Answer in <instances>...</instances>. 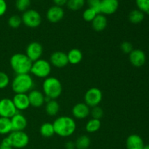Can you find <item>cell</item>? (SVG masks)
Listing matches in <instances>:
<instances>
[{"instance_id": "6da1fadb", "label": "cell", "mask_w": 149, "mask_h": 149, "mask_svg": "<svg viewBox=\"0 0 149 149\" xmlns=\"http://www.w3.org/2000/svg\"><path fill=\"white\" fill-rule=\"evenodd\" d=\"M52 125L55 134L63 138H67L72 135L77 129V124L74 119L67 116L58 117Z\"/></svg>"}, {"instance_id": "7a4b0ae2", "label": "cell", "mask_w": 149, "mask_h": 149, "mask_svg": "<svg viewBox=\"0 0 149 149\" xmlns=\"http://www.w3.org/2000/svg\"><path fill=\"white\" fill-rule=\"evenodd\" d=\"M10 66L17 74H29L31 71L32 62L26 54L15 53L10 58Z\"/></svg>"}, {"instance_id": "3957f363", "label": "cell", "mask_w": 149, "mask_h": 149, "mask_svg": "<svg viewBox=\"0 0 149 149\" xmlns=\"http://www.w3.org/2000/svg\"><path fill=\"white\" fill-rule=\"evenodd\" d=\"M34 83L31 76L29 74H17L12 81V90L15 94L17 93H29L33 89Z\"/></svg>"}, {"instance_id": "277c9868", "label": "cell", "mask_w": 149, "mask_h": 149, "mask_svg": "<svg viewBox=\"0 0 149 149\" xmlns=\"http://www.w3.org/2000/svg\"><path fill=\"white\" fill-rule=\"evenodd\" d=\"M42 89L44 95L51 100H56L63 92L61 81L53 77H48L45 79L42 84Z\"/></svg>"}, {"instance_id": "5b68a950", "label": "cell", "mask_w": 149, "mask_h": 149, "mask_svg": "<svg viewBox=\"0 0 149 149\" xmlns=\"http://www.w3.org/2000/svg\"><path fill=\"white\" fill-rule=\"evenodd\" d=\"M52 68L49 61L44 59H39L32 63L30 72L38 78L46 79L50 74Z\"/></svg>"}, {"instance_id": "8992f818", "label": "cell", "mask_w": 149, "mask_h": 149, "mask_svg": "<svg viewBox=\"0 0 149 149\" xmlns=\"http://www.w3.org/2000/svg\"><path fill=\"white\" fill-rule=\"evenodd\" d=\"M13 148H23L29 143V137L24 131H13L7 136Z\"/></svg>"}, {"instance_id": "52a82bcc", "label": "cell", "mask_w": 149, "mask_h": 149, "mask_svg": "<svg viewBox=\"0 0 149 149\" xmlns=\"http://www.w3.org/2000/svg\"><path fill=\"white\" fill-rule=\"evenodd\" d=\"M22 23L26 26L35 29L42 23V17L39 12L35 10H28L22 15Z\"/></svg>"}, {"instance_id": "ba28073f", "label": "cell", "mask_w": 149, "mask_h": 149, "mask_svg": "<svg viewBox=\"0 0 149 149\" xmlns=\"http://www.w3.org/2000/svg\"><path fill=\"white\" fill-rule=\"evenodd\" d=\"M103 100V93L97 87H91L84 95V103L89 107L97 106Z\"/></svg>"}, {"instance_id": "9c48e42d", "label": "cell", "mask_w": 149, "mask_h": 149, "mask_svg": "<svg viewBox=\"0 0 149 149\" xmlns=\"http://www.w3.org/2000/svg\"><path fill=\"white\" fill-rule=\"evenodd\" d=\"M17 113V110L13 103V100L7 97L0 100V117L11 119Z\"/></svg>"}, {"instance_id": "30bf717a", "label": "cell", "mask_w": 149, "mask_h": 149, "mask_svg": "<svg viewBox=\"0 0 149 149\" xmlns=\"http://www.w3.org/2000/svg\"><path fill=\"white\" fill-rule=\"evenodd\" d=\"M43 53V47L39 42H32L29 44L26 49V55L32 61L40 59Z\"/></svg>"}, {"instance_id": "8fae6325", "label": "cell", "mask_w": 149, "mask_h": 149, "mask_svg": "<svg viewBox=\"0 0 149 149\" xmlns=\"http://www.w3.org/2000/svg\"><path fill=\"white\" fill-rule=\"evenodd\" d=\"M49 63L57 68H63L68 64L67 54L61 51H55L50 55Z\"/></svg>"}, {"instance_id": "7c38bea8", "label": "cell", "mask_w": 149, "mask_h": 149, "mask_svg": "<svg viewBox=\"0 0 149 149\" xmlns=\"http://www.w3.org/2000/svg\"><path fill=\"white\" fill-rule=\"evenodd\" d=\"M129 60L133 66L141 67L146 63V55L141 49H135L129 54Z\"/></svg>"}, {"instance_id": "4fadbf2b", "label": "cell", "mask_w": 149, "mask_h": 149, "mask_svg": "<svg viewBox=\"0 0 149 149\" xmlns=\"http://www.w3.org/2000/svg\"><path fill=\"white\" fill-rule=\"evenodd\" d=\"M64 10L62 7L52 6L47 12V19L52 23H56L61 21L64 17Z\"/></svg>"}, {"instance_id": "5bb4252c", "label": "cell", "mask_w": 149, "mask_h": 149, "mask_svg": "<svg viewBox=\"0 0 149 149\" xmlns=\"http://www.w3.org/2000/svg\"><path fill=\"white\" fill-rule=\"evenodd\" d=\"M30 106L35 108L41 107L45 102V95L37 90H32L28 94Z\"/></svg>"}, {"instance_id": "9a60e30c", "label": "cell", "mask_w": 149, "mask_h": 149, "mask_svg": "<svg viewBox=\"0 0 149 149\" xmlns=\"http://www.w3.org/2000/svg\"><path fill=\"white\" fill-rule=\"evenodd\" d=\"M119 8V0H101L100 14L112 15Z\"/></svg>"}, {"instance_id": "2e32d148", "label": "cell", "mask_w": 149, "mask_h": 149, "mask_svg": "<svg viewBox=\"0 0 149 149\" xmlns=\"http://www.w3.org/2000/svg\"><path fill=\"white\" fill-rule=\"evenodd\" d=\"M90 114V109L85 103H78L73 107L72 115L78 119L87 118Z\"/></svg>"}, {"instance_id": "e0dca14e", "label": "cell", "mask_w": 149, "mask_h": 149, "mask_svg": "<svg viewBox=\"0 0 149 149\" xmlns=\"http://www.w3.org/2000/svg\"><path fill=\"white\" fill-rule=\"evenodd\" d=\"M13 131H23L28 125V121L23 114L17 113L10 119Z\"/></svg>"}, {"instance_id": "ac0fdd59", "label": "cell", "mask_w": 149, "mask_h": 149, "mask_svg": "<svg viewBox=\"0 0 149 149\" xmlns=\"http://www.w3.org/2000/svg\"><path fill=\"white\" fill-rule=\"evenodd\" d=\"M13 102L17 110H26L30 106L29 97L26 93H17L13 98Z\"/></svg>"}, {"instance_id": "d6986e66", "label": "cell", "mask_w": 149, "mask_h": 149, "mask_svg": "<svg viewBox=\"0 0 149 149\" xmlns=\"http://www.w3.org/2000/svg\"><path fill=\"white\" fill-rule=\"evenodd\" d=\"M144 146L143 140L137 134L129 135L126 140L127 149H143Z\"/></svg>"}, {"instance_id": "ffe728a7", "label": "cell", "mask_w": 149, "mask_h": 149, "mask_svg": "<svg viewBox=\"0 0 149 149\" xmlns=\"http://www.w3.org/2000/svg\"><path fill=\"white\" fill-rule=\"evenodd\" d=\"M108 21L106 16L103 14H97L92 21V26L95 31H102L107 27Z\"/></svg>"}, {"instance_id": "44dd1931", "label": "cell", "mask_w": 149, "mask_h": 149, "mask_svg": "<svg viewBox=\"0 0 149 149\" xmlns=\"http://www.w3.org/2000/svg\"><path fill=\"white\" fill-rule=\"evenodd\" d=\"M67 57H68V63H71L72 65H77L82 61L83 54L80 49L74 48L67 53Z\"/></svg>"}, {"instance_id": "7402d4cb", "label": "cell", "mask_w": 149, "mask_h": 149, "mask_svg": "<svg viewBox=\"0 0 149 149\" xmlns=\"http://www.w3.org/2000/svg\"><path fill=\"white\" fill-rule=\"evenodd\" d=\"M60 111V105L56 100H50L46 103L45 111L50 116H56Z\"/></svg>"}, {"instance_id": "603a6c76", "label": "cell", "mask_w": 149, "mask_h": 149, "mask_svg": "<svg viewBox=\"0 0 149 149\" xmlns=\"http://www.w3.org/2000/svg\"><path fill=\"white\" fill-rule=\"evenodd\" d=\"M39 132L44 138H51L55 134L53 125L49 122H45L41 125L39 128Z\"/></svg>"}, {"instance_id": "cb8c5ba5", "label": "cell", "mask_w": 149, "mask_h": 149, "mask_svg": "<svg viewBox=\"0 0 149 149\" xmlns=\"http://www.w3.org/2000/svg\"><path fill=\"white\" fill-rule=\"evenodd\" d=\"M11 132H13V128L10 119L0 117V135H7Z\"/></svg>"}, {"instance_id": "d4e9b609", "label": "cell", "mask_w": 149, "mask_h": 149, "mask_svg": "<svg viewBox=\"0 0 149 149\" xmlns=\"http://www.w3.org/2000/svg\"><path fill=\"white\" fill-rule=\"evenodd\" d=\"M144 17H145V14L138 9V10H132L130 13L128 18L130 22L132 24H139L144 20Z\"/></svg>"}, {"instance_id": "484cf974", "label": "cell", "mask_w": 149, "mask_h": 149, "mask_svg": "<svg viewBox=\"0 0 149 149\" xmlns=\"http://www.w3.org/2000/svg\"><path fill=\"white\" fill-rule=\"evenodd\" d=\"M100 127H101V122H100V119H96L93 118L86 124L85 129L87 132L94 133V132H97L100 130Z\"/></svg>"}, {"instance_id": "4316f807", "label": "cell", "mask_w": 149, "mask_h": 149, "mask_svg": "<svg viewBox=\"0 0 149 149\" xmlns=\"http://www.w3.org/2000/svg\"><path fill=\"white\" fill-rule=\"evenodd\" d=\"M90 138L87 135H81L76 141L75 147L77 149H88L90 146Z\"/></svg>"}, {"instance_id": "83f0119b", "label": "cell", "mask_w": 149, "mask_h": 149, "mask_svg": "<svg viewBox=\"0 0 149 149\" xmlns=\"http://www.w3.org/2000/svg\"><path fill=\"white\" fill-rule=\"evenodd\" d=\"M85 4V0H68L67 6L68 9L72 11H77L79 10L84 7Z\"/></svg>"}, {"instance_id": "f1b7e54d", "label": "cell", "mask_w": 149, "mask_h": 149, "mask_svg": "<svg viewBox=\"0 0 149 149\" xmlns=\"http://www.w3.org/2000/svg\"><path fill=\"white\" fill-rule=\"evenodd\" d=\"M22 23V19L20 16L17 15H12L10 18L8 19V25L10 27L13 29H17L20 27Z\"/></svg>"}, {"instance_id": "f546056e", "label": "cell", "mask_w": 149, "mask_h": 149, "mask_svg": "<svg viewBox=\"0 0 149 149\" xmlns=\"http://www.w3.org/2000/svg\"><path fill=\"white\" fill-rule=\"evenodd\" d=\"M31 5V0H16L15 7L18 11L23 12L28 10Z\"/></svg>"}, {"instance_id": "4dcf8cb0", "label": "cell", "mask_w": 149, "mask_h": 149, "mask_svg": "<svg viewBox=\"0 0 149 149\" xmlns=\"http://www.w3.org/2000/svg\"><path fill=\"white\" fill-rule=\"evenodd\" d=\"M97 15V13L94 10L91 8H87L84 11L82 14L83 19H84L85 21L87 22H92L94 20L95 17H96V15Z\"/></svg>"}, {"instance_id": "1f68e13d", "label": "cell", "mask_w": 149, "mask_h": 149, "mask_svg": "<svg viewBox=\"0 0 149 149\" xmlns=\"http://www.w3.org/2000/svg\"><path fill=\"white\" fill-rule=\"evenodd\" d=\"M135 1L138 10L144 14H149V0H136Z\"/></svg>"}, {"instance_id": "d6a6232c", "label": "cell", "mask_w": 149, "mask_h": 149, "mask_svg": "<svg viewBox=\"0 0 149 149\" xmlns=\"http://www.w3.org/2000/svg\"><path fill=\"white\" fill-rule=\"evenodd\" d=\"M10 84V78L6 73L0 71V90L6 88Z\"/></svg>"}, {"instance_id": "836d02e7", "label": "cell", "mask_w": 149, "mask_h": 149, "mask_svg": "<svg viewBox=\"0 0 149 149\" xmlns=\"http://www.w3.org/2000/svg\"><path fill=\"white\" fill-rule=\"evenodd\" d=\"M90 114L92 115L93 119H100L103 116V110L100 106H95L90 110Z\"/></svg>"}, {"instance_id": "e575fe53", "label": "cell", "mask_w": 149, "mask_h": 149, "mask_svg": "<svg viewBox=\"0 0 149 149\" xmlns=\"http://www.w3.org/2000/svg\"><path fill=\"white\" fill-rule=\"evenodd\" d=\"M100 3L101 0H87L89 8L94 10L97 14H100Z\"/></svg>"}, {"instance_id": "d590c367", "label": "cell", "mask_w": 149, "mask_h": 149, "mask_svg": "<svg viewBox=\"0 0 149 149\" xmlns=\"http://www.w3.org/2000/svg\"><path fill=\"white\" fill-rule=\"evenodd\" d=\"M120 48L122 52L125 54H130L133 50V45L129 42H123L120 45Z\"/></svg>"}, {"instance_id": "8d00e7d4", "label": "cell", "mask_w": 149, "mask_h": 149, "mask_svg": "<svg viewBox=\"0 0 149 149\" xmlns=\"http://www.w3.org/2000/svg\"><path fill=\"white\" fill-rule=\"evenodd\" d=\"M0 149H13L7 137L4 138L1 141V144H0Z\"/></svg>"}, {"instance_id": "74e56055", "label": "cell", "mask_w": 149, "mask_h": 149, "mask_svg": "<svg viewBox=\"0 0 149 149\" xmlns=\"http://www.w3.org/2000/svg\"><path fill=\"white\" fill-rule=\"evenodd\" d=\"M7 9V5L5 0H0V17L5 14Z\"/></svg>"}, {"instance_id": "f35d334b", "label": "cell", "mask_w": 149, "mask_h": 149, "mask_svg": "<svg viewBox=\"0 0 149 149\" xmlns=\"http://www.w3.org/2000/svg\"><path fill=\"white\" fill-rule=\"evenodd\" d=\"M67 1H68V0H53V2L55 4V5L61 7H62L63 6L66 4Z\"/></svg>"}, {"instance_id": "ab89813d", "label": "cell", "mask_w": 149, "mask_h": 149, "mask_svg": "<svg viewBox=\"0 0 149 149\" xmlns=\"http://www.w3.org/2000/svg\"><path fill=\"white\" fill-rule=\"evenodd\" d=\"M65 148H75V143L72 141H68L65 143Z\"/></svg>"}, {"instance_id": "60d3db41", "label": "cell", "mask_w": 149, "mask_h": 149, "mask_svg": "<svg viewBox=\"0 0 149 149\" xmlns=\"http://www.w3.org/2000/svg\"><path fill=\"white\" fill-rule=\"evenodd\" d=\"M143 149H149V144H148V145L144 146V147L143 148Z\"/></svg>"}, {"instance_id": "b9f144b4", "label": "cell", "mask_w": 149, "mask_h": 149, "mask_svg": "<svg viewBox=\"0 0 149 149\" xmlns=\"http://www.w3.org/2000/svg\"><path fill=\"white\" fill-rule=\"evenodd\" d=\"M65 149H76V148H65Z\"/></svg>"}]
</instances>
